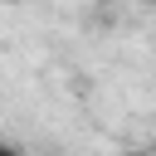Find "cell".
<instances>
[{"label": "cell", "mask_w": 156, "mask_h": 156, "mask_svg": "<svg viewBox=\"0 0 156 156\" xmlns=\"http://www.w3.org/2000/svg\"><path fill=\"white\" fill-rule=\"evenodd\" d=\"M5 5H20V0H5Z\"/></svg>", "instance_id": "2"}, {"label": "cell", "mask_w": 156, "mask_h": 156, "mask_svg": "<svg viewBox=\"0 0 156 156\" xmlns=\"http://www.w3.org/2000/svg\"><path fill=\"white\" fill-rule=\"evenodd\" d=\"M0 156H24L20 146H10V141H0Z\"/></svg>", "instance_id": "1"}]
</instances>
